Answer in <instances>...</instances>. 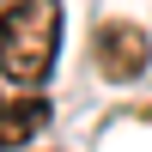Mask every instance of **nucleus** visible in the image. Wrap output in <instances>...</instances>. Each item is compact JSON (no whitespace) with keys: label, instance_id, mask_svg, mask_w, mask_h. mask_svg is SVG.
<instances>
[{"label":"nucleus","instance_id":"3","mask_svg":"<svg viewBox=\"0 0 152 152\" xmlns=\"http://www.w3.org/2000/svg\"><path fill=\"white\" fill-rule=\"evenodd\" d=\"M49 122V104L37 91H0V152H18L43 134Z\"/></svg>","mask_w":152,"mask_h":152},{"label":"nucleus","instance_id":"4","mask_svg":"<svg viewBox=\"0 0 152 152\" xmlns=\"http://www.w3.org/2000/svg\"><path fill=\"white\" fill-rule=\"evenodd\" d=\"M12 6H18V0H0V18H6V12H12Z\"/></svg>","mask_w":152,"mask_h":152},{"label":"nucleus","instance_id":"2","mask_svg":"<svg viewBox=\"0 0 152 152\" xmlns=\"http://www.w3.org/2000/svg\"><path fill=\"white\" fill-rule=\"evenodd\" d=\"M91 61H97V73H104L110 85H128V79H140V73H146L152 37H146L134 18H104V24H97V37H91Z\"/></svg>","mask_w":152,"mask_h":152},{"label":"nucleus","instance_id":"1","mask_svg":"<svg viewBox=\"0 0 152 152\" xmlns=\"http://www.w3.org/2000/svg\"><path fill=\"white\" fill-rule=\"evenodd\" d=\"M61 24H67L61 0H18L0 18V85L6 91H37L55 73Z\"/></svg>","mask_w":152,"mask_h":152}]
</instances>
